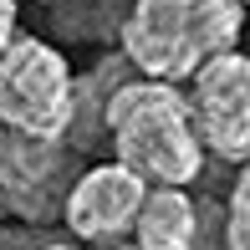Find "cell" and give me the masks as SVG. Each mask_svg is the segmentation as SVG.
I'll return each instance as SVG.
<instances>
[{
    "instance_id": "cell-1",
    "label": "cell",
    "mask_w": 250,
    "mask_h": 250,
    "mask_svg": "<svg viewBox=\"0 0 250 250\" xmlns=\"http://www.w3.org/2000/svg\"><path fill=\"white\" fill-rule=\"evenodd\" d=\"M102 133H107L118 164H128L148 184H194L204 168V143L179 82L123 77L107 92Z\"/></svg>"
},
{
    "instance_id": "cell-2",
    "label": "cell",
    "mask_w": 250,
    "mask_h": 250,
    "mask_svg": "<svg viewBox=\"0 0 250 250\" xmlns=\"http://www.w3.org/2000/svg\"><path fill=\"white\" fill-rule=\"evenodd\" d=\"M240 31H245L240 0H133L118 41L138 77L189 82L209 56L235 51Z\"/></svg>"
},
{
    "instance_id": "cell-3",
    "label": "cell",
    "mask_w": 250,
    "mask_h": 250,
    "mask_svg": "<svg viewBox=\"0 0 250 250\" xmlns=\"http://www.w3.org/2000/svg\"><path fill=\"white\" fill-rule=\"evenodd\" d=\"M77 118L72 62L36 36H16L0 51V123L36 138H66Z\"/></svg>"
},
{
    "instance_id": "cell-4",
    "label": "cell",
    "mask_w": 250,
    "mask_h": 250,
    "mask_svg": "<svg viewBox=\"0 0 250 250\" xmlns=\"http://www.w3.org/2000/svg\"><path fill=\"white\" fill-rule=\"evenodd\" d=\"M189 112L204 153L225 164L250 158V56L245 51H220L189 77Z\"/></svg>"
},
{
    "instance_id": "cell-5",
    "label": "cell",
    "mask_w": 250,
    "mask_h": 250,
    "mask_svg": "<svg viewBox=\"0 0 250 250\" xmlns=\"http://www.w3.org/2000/svg\"><path fill=\"white\" fill-rule=\"evenodd\" d=\"M72 143L0 123V204L21 220H51L72 189Z\"/></svg>"
},
{
    "instance_id": "cell-6",
    "label": "cell",
    "mask_w": 250,
    "mask_h": 250,
    "mask_svg": "<svg viewBox=\"0 0 250 250\" xmlns=\"http://www.w3.org/2000/svg\"><path fill=\"white\" fill-rule=\"evenodd\" d=\"M148 194V179L133 174L128 164H92L72 179L62 199V225L87 245H123V235H133L138 204Z\"/></svg>"
},
{
    "instance_id": "cell-7",
    "label": "cell",
    "mask_w": 250,
    "mask_h": 250,
    "mask_svg": "<svg viewBox=\"0 0 250 250\" xmlns=\"http://www.w3.org/2000/svg\"><path fill=\"white\" fill-rule=\"evenodd\" d=\"M133 240L148 250H194L199 245V204L179 184H148L133 220Z\"/></svg>"
},
{
    "instance_id": "cell-8",
    "label": "cell",
    "mask_w": 250,
    "mask_h": 250,
    "mask_svg": "<svg viewBox=\"0 0 250 250\" xmlns=\"http://www.w3.org/2000/svg\"><path fill=\"white\" fill-rule=\"evenodd\" d=\"M225 250H250V158L240 164L225 199Z\"/></svg>"
},
{
    "instance_id": "cell-9",
    "label": "cell",
    "mask_w": 250,
    "mask_h": 250,
    "mask_svg": "<svg viewBox=\"0 0 250 250\" xmlns=\"http://www.w3.org/2000/svg\"><path fill=\"white\" fill-rule=\"evenodd\" d=\"M16 41V0H0V51Z\"/></svg>"
},
{
    "instance_id": "cell-10",
    "label": "cell",
    "mask_w": 250,
    "mask_h": 250,
    "mask_svg": "<svg viewBox=\"0 0 250 250\" xmlns=\"http://www.w3.org/2000/svg\"><path fill=\"white\" fill-rule=\"evenodd\" d=\"M112 250H148V245H138V240H133V245H112Z\"/></svg>"
},
{
    "instance_id": "cell-11",
    "label": "cell",
    "mask_w": 250,
    "mask_h": 250,
    "mask_svg": "<svg viewBox=\"0 0 250 250\" xmlns=\"http://www.w3.org/2000/svg\"><path fill=\"white\" fill-rule=\"evenodd\" d=\"M41 250H77V245H41Z\"/></svg>"
},
{
    "instance_id": "cell-12",
    "label": "cell",
    "mask_w": 250,
    "mask_h": 250,
    "mask_svg": "<svg viewBox=\"0 0 250 250\" xmlns=\"http://www.w3.org/2000/svg\"><path fill=\"white\" fill-rule=\"evenodd\" d=\"M41 5H62V0H41Z\"/></svg>"
},
{
    "instance_id": "cell-13",
    "label": "cell",
    "mask_w": 250,
    "mask_h": 250,
    "mask_svg": "<svg viewBox=\"0 0 250 250\" xmlns=\"http://www.w3.org/2000/svg\"><path fill=\"white\" fill-rule=\"evenodd\" d=\"M240 5H250V0H240Z\"/></svg>"
}]
</instances>
